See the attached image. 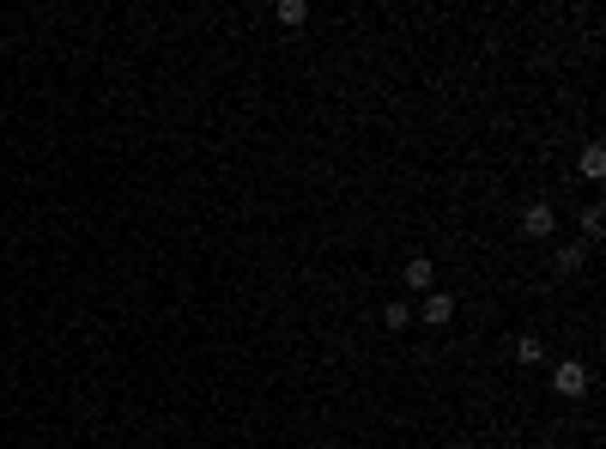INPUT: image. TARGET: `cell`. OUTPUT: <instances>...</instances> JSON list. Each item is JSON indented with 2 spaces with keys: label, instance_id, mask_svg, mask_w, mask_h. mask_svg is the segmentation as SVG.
I'll use <instances>...</instances> for the list:
<instances>
[{
  "label": "cell",
  "instance_id": "cell-1",
  "mask_svg": "<svg viewBox=\"0 0 606 449\" xmlns=\"http://www.w3.org/2000/svg\"><path fill=\"white\" fill-rule=\"evenodd\" d=\"M552 388H558L564 401H582V395H588V365H582V358H564V365L552 370Z\"/></svg>",
  "mask_w": 606,
  "mask_h": 449
},
{
  "label": "cell",
  "instance_id": "cell-2",
  "mask_svg": "<svg viewBox=\"0 0 606 449\" xmlns=\"http://www.w3.org/2000/svg\"><path fill=\"white\" fill-rule=\"evenodd\" d=\"M522 231H527V237H552V231H558V213H552L545 201L522 206Z\"/></svg>",
  "mask_w": 606,
  "mask_h": 449
},
{
  "label": "cell",
  "instance_id": "cell-3",
  "mask_svg": "<svg viewBox=\"0 0 606 449\" xmlns=\"http://www.w3.org/2000/svg\"><path fill=\"white\" fill-rule=\"evenodd\" d=\"M419 316L431 328H443L449 316H455V298H449V291H424V298H419Z\"/></svg>",
  "mask_w": 606,
  "mask_h": 449
},
{
  "label": "cell",
  "instance_id": "cell-4",
  "mask_svg": "<svg viewBox=\"0 0 606 449\" xmlns=\"http://www.w3.org/2000/svg\"><path fill=\"white\" fill-rule=\"evenodd\" d=\"M406 286L431 291V255H412V262H406Z\"/></svg>",
  "mask_w": 606,
  "mask_h": 449
},
{
  "label": "cell",
  "instance_id": "cell-5",
  "mask_svg": "<svg viewBox=\"0 0 606 449\" xmlns=\"http://www.w3.org/2000/svg\"><path fill=\"white\" fill-rule=\"evenodd\" d=\"M540 358H545V347L534 334H522V340H516V365H540Z\"/></svg>",
  "mask_w": 606,
  "mask_h": 449
},
{
  "label": "cell",
  "instance_id": "cell-6",
  "mask_svg": "<svg viewBox=\"0 0 606 449\" xmlns=\"http://www.w3.org/2000/svg\"><path fill=\"white\" fill-rule=\"evenodd\" d=\"M406 322H412V304H401V298H394V304L383 310V328H394V334H401Z\"/></svg>",
  "mask_w": 606,
  "mask_h": 449
},
{
  "label": "cell",
  "instance_id": "cell-7",
  "mask_svg": "<svg viewBox=\"0 0 606 449\" xmlns=\"http://www.w3.org/2000/svg\"><path fill=\"white\" fill-rule=\"evenodd\" d=\"M582 262H588V244H564L558 249V267H564V273H576Z\"/></svg>",
  "mask_w": 606,
  "mask_h": 449
},
{
  "label": "cell",
  "instance_id": "cell-8",
  "mask_svg": "<svg viewBox=\"0 0 606 449\" xmlns=\"http://www.w3.org/2000/svg\"><path fill=\"white\" fill-rule=\"evenodd\" d=\"M309 19V6L303 0H279V24H303Z\"/></svg>",
  "mask_w": 606,
  "mask_h": 449
},
{
  "label": "cell",
  "instance_id": "cell-9",
  "mask_svg": "<svg viewBox=\"0 0 606 449\" xmlns=\"http://www.w3.org/2000/svg\"><path fill=\"white\" fill-rule=\"evenodd\" d=\"M582 177H606V152L601 146H588L582 152Z\"/></svg>",
  "mask_w": 606,
  "mask_h": 449
},
{
  "label": "cell",
  "instance_id": "cell-10",
  "mask_svg": "<svg viewBox=\"0 0 606 449\" xmlns=\"http://www.w3.org/2000/svg\"><path fill=\"white\" fill-rule=\"evenodd\" d=\"M582 231H588V237H601V231H606V213H601V206H588V213H582Z\"/></svg>",
  "mask_w": 606,
  "mask_h": 449
}]
</instances>
